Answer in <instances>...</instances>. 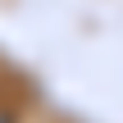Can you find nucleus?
Returning a JSON list of instances; mask_svg holds the SVG:
<instances>
[{"label":"nucleus","mask_w":123,"mask_h":123,"mask_svg":"<svg viewBox=\"0 0 123 123\" xmlns=\"http://www.w3.org/2000/svg\"><path fill=\"white\" fill-rule=\"evenodd\" d=\"M0 123H14V119H9V114H5V110H0Z\"/></svg>","instance_id":"nucleus-1"}]
</instances>
